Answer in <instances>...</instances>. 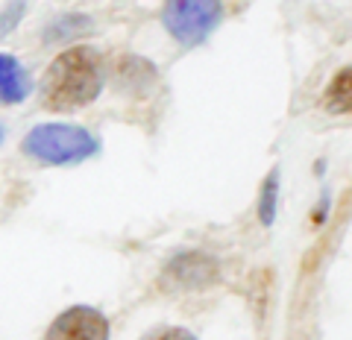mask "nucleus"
<instances>
[{
  "instance_id": "nucleus-11",
  "label": "nucleus",
  "mask_w": 352,
  "mask_h": 340,
  "mask_svg": "<svg viewBox=\"0 0 352 340\" xmlns=\"http://www.w3.org/2000/svg\"><path fill=\"white\" fill-rule=\"evenodd\" d=\"M0 138H3V129H0Z\"/></svg>"
},
{
  "instance_id": "nucleus-8",
  "label": "nucleus",
  "mask_w": 352,
  "mask_h": 340,
  "mask_svg": "<svg viewBox=\"0 0 352 340\" xmlns=\"http://www.w3.org/2000/svg\"><path fill=\"white\" fill-rule=\"evenodd\" d=\"M276 191H279V179L276 173L264 182V191H261V203H258V214H261V223L270 226L273 217H276Z\"/></svg>"
},
{
  "instance_id": "nucleus-7",
  "label": "nucleus",
  "mask_w": 352,
  "mask_h": 340,
  "mask_svg": "<svg viewBox=\"0 0 352 340\" xmlns=\"http://www.w3.org/2000/svg\"><path fill=\"white\" fill-rule=\"evenodd\" d=\"M326 109L332 115H349L352 112V65L335 73V80L326 89Z\"/></svg>"
},
{
  "instance_id": "nucleus-3",
  "label": "nucleus",
  "mask_w": 352,
  "mask_h": 340,
  "mask_svg": "<svg viewBox=\"0 0 352 340\" xmlns=\"http://www.w3.org/2000/svg\"><path fill=\"white\" fill-rule=\"evenodd\" d=\"M223 21L220 0H164L162 24L185 47H197Z\"/></svg>"
},
{
  "instance_id": "nucleus-6",
  "label": "nucleus",
  "mask_w": 352,
  "mask_h": 340,
  "mask_svg": "<svg viewBox=\"0 0 352 340\" xmlns=\"http://www.w3.org/2000/svg\"><path fill=\"white\" fill-rule=\"evenodd\" d=\"M30 97V76L15 56L0 53V103L12 106Z\"/></svg>"
},
{
  "instance_id": "nucleus-5",
  "label": "nucleus",
  "mask_w": 352,
  "mask_h": 340,
  "mask_svg": "<svg viewBox=\"0 0 352 340\" xmlns=\"http://www.w3.org/2000/svg\"><path fill=\"white\" fill-rule=\"evenodd\" d=\"M217 276V264L203 252H185L173 258L170 267L162 273V288L164 291H194L203 284H212Z\"/></svg>"
},
{
  "instance_id": "nucleus-4",
  "label": "nucleus",
  "mask_w": 352,
  "mask_h": 340,
  "mask_svg": "<svg viewBox=\"0 0 352 340\" xmlns=\"http://www.w3.org/2000/svg\"><path fill=\"white\" fill-rule=\"evenodd\" d=\"M44 340H109V320L88 305H74L50 323Z\"/></svg>"
},
{
  "instance_id": "nucleus-2",
  "label": "nucleus",
  "mask_w": 352,
  "mask_h": 340,
  "mask_svg": "<svg viewBox=\"0 0 352 340\" xmlns=\"http://www.w3.org/2000/svg\"><path fill=\"white\" fill-rule=\"evenodd\" d=\"M100 150L97 138L74 124H41L24 138V152L41 164H74L85 161Z\"/></svg>"
},
{
  "instance_id": "nucleus-10",
  "label": "nucleus",
  "mask_w": 352,
  "mask_h": 340,
  "mask_svg": "<svg viewBox=\"0 0 352 340\" xmlns=\"http://www.w3.org/2000/svg\"><path fill=\"white\" fill-rule=\"evenodd\" d=\"M21 15H24V0H15V3H9L3 12H0V36H6V32L21 21Z\"/></svg>"
},
{
  "instance_id": "nucleus-9",
  "label": "nucleus",
  "mask_w": 352,
  "mask_h": 340,
  "mask_svg": "<svg viewBox=\"0 0 352 340\" xmlns=\"http://www.w3.org/2000/svg\"><path fill=\"white\" fill-rule=\"evenodd\" d=\"M141 340H197L188 328H179V326H164V328H156V332L144 335Z\"/></svg>"
},
{
  "instance_id": "nucleus-1",
  "label": "nucleus",
  "mask_w": 352,
  "mask_h": 340,
  "mask_svg": "<svg viewBox=\"0 0 352 340\" xmlns=\"http://www.w3.org/2000/svg\"><path fill=\"white\" fill-rule=\"evenodd\" d=\"M100 89L103 73L97 53L91 47H71L50 62L41 82V97L47 109L68 112V109H82L97 100Z\"/></svg>"
}]
</instances>
